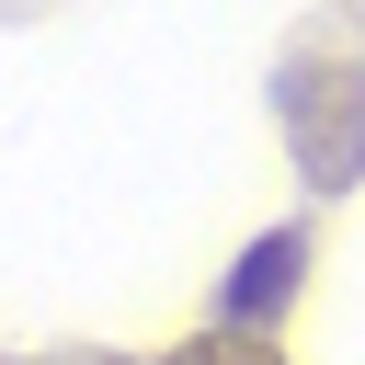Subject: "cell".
I'll return each instance as SVG.
<instances>
[{
	"label": "cell",
	"mask_w": 365,
	"mask_h": 365,
	"mask_svg": "<svg viewBox=\"0 0 365 365\" xmlns=\"http://www.w3.org/2000/svg\"><path fill=\"white\" fill-rule=\"evenodd\" d=\"M285 285H297V240H262V251L240 262V285H228V308H240V319H262V308H285Z\"/></svg>",
	"instance_id": "6da1fadb"
},
{
	"label": "cell",
	"mask_w": 365,
	"mask_h": 365,
	"mask_svg": "<svg viewBox=\"0 0 365 365\" xmlns=\"http://www.w3.org/2000/svg\"><path fill=\"white\" fill-rule=\"evenodd\" d=\"M182 365H251V354H182Z\"/></svg>",
	"instance_id": "7a4b0ae2"
}]
</instances>
